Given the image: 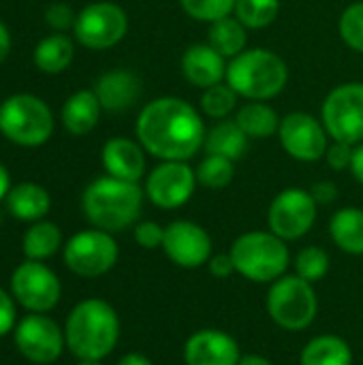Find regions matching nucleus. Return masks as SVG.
Masks as SVG:
<instances>
[{
	"label": "nucleus",
	"instance_id": "nucleus-1",
	"mask_svg": "<svg viewBox=\"0 0 363 365\" xmlns=\"http://www.w3.org/2000/svg\"><path fill=\"white\" fill-rule=\"evenodd\" d=\"M141 148L158 160H190L205 145L201 113L178 96H160L143 105L135 124Z\"/></svg>",
	"mask_w": 363,
	"mask_h": 365
},
{
	"label": "nucleus",
	"instance_id": "nucleus-2",
	"mask_svg": "<svg viewBox=\"0 0 363 365\" xmlns=\"http://www.w3.org/2000/svg\"><path fill=\"white\" fill-rule=\"evenodd\" d=\"M66 349L77 359L103 361L118 346L120 319L116 308L98 297L79 302L64 325Z\"/></svg>",
	"mask_w": 363,
	"mask_h": 365
},
{
	"label": "nucleus",
	"instance_id": "nucleus-3",
	"mask_svg": "<svg viewBox=\"0 0 363 365\" xmlns=\"http://www.w3.org/2000/svg\"><path fill=\"white\" fill-rule=\"evenodd\" d=\"M81 207L94 229L118 233L137 222L143 207V190L139 182L103 175L88 184Z\"/></svg>",
	"mask_w": 363,
	"mask_h": 365
},
{
	"label": "nucleus",
	"instance_id": "nucleus-4",
	"mask_svg": "<svg viewBox=\"0 0 363 365\" xmlns=\"http://www.w3.org/2000/svg\"><path fill=\"white\" fill-rule=\"evenodd\" d=\"M225 81L248 101H270L285 90L289 68L276 51L255 47L231 58Z\"/></svg>",
	"mask_w": 363,
	"mask_h": 365
},
{
	"label": "nucleus",
	"instance_id": "nucleus-5",
	"mask_svg": "<svg viewBox=\"0 0 363 365\" xmlns=\"http://www.w3.org/2000/svg\"><path fill=\"white\" fill-rule=\"evenodd\" d=\"M235 274L250 282H274L282 278L291 265V252L285 240L272 231H248L240 235L229 250Z\"/></svg>",
	"mask_w": 363,
	"mask_h": 365
},
{
	"label": "nucleus",
	"instance_id": "nucleus-6",
	"mask_svg": "<svg viewBox=\"0 0 363 365\" xmlns=\"http://www.w3.org/2000/svg\"><path fill=\"white\" fill-rule=\"evenodd\" d=\"M0 133L19 148H39L53 135V113L34 94H13L0 103Z\"/></svg>",
	"mask_w": 363,
	"mask_h": 365
},
{
	"label": "nucleus",
	"instance_id": "nucleus-7",
	"mask_svg": "<svg viewBox=\"0 0 363 365\" xmlns=\"http://www.w3.org/2000/svg\"><path fill=\"white\" fill-rule=\"evenodd\" d=\"M265 308L270 319L285 331L308 329L319 312V297L310 282L295 274H285L270 284Z\"/></svg>",
	"mask_w": 363,
	"mask_h": 365
},
{
	"label": "nucleus",
	"instance_id": "nucleus-8",
	"mask_svg": "<svg viewBox=\"0 0 363 365\" xmlns=\"http://www.w3.org/2000/svg\"><path fill=\"white\" fill-rule=\"evenodd\" d=\"M321 122L334 141L357 145L363 141V83L351 81L334 88L321 107Z\"/></svg>",
	"mask_w": 363,
	"mask_h": 365
},
{
	"label": "nucleus",
	"instance_id": "nucleus-9",
	"mask_svg": "<svg viewBox=\"0 0 363 365\" xmlns=\"http://www.w3.org/2000/svg\"><path fill=\"white\" fill-rule=\"evenodd\" d=\"M120 248L111 233L86 229L75 233L64 246L66 267L81 278H98L111 272L118 263Z\"/></svg>",
	"mask_w": 363,
	"mask_h": 365
},
{
	"label": "nucleus",
	"instance_id": "nucleus-10",
	"mask_svg": "<svg viewBox=\"0 0 363 365\" xmlns=\"http://www.w3.org/2000/svg\"><path fill=\"white\" fill-rule=\"evenodd\" d=\"M128 30L126 11L116 2H92L77 13L73 34L86 49L103 51L118 45Z\"/></svg>",
	"mask_w": 363,
	"mask_h": 365
},
{
	"label": "nucleus",
	"instance_id": "nucleus-11",
	"mask_svg": "<svg viewBox=\"0 0 363 365\" xmlns=\"http://www.w3.org/2000/svg\"><path fill=\"white\" fill-rule=\"evenodd\" d=\"M319 205L310 190L287 188L274 197L267 210V227L285 242L302 240L317 222Z\"/></svg>",
	"mask_w": 363,
	"mask_h": 365
},
{
	"label": "nucleus",
	"instance_id": "nucleus-12",
	"mask_svg": "<svg viewBox=\"0 0 363 365\" xmlns=\"http://www.w3.org/2000/svg\"><path fill=\"white\" fill-rule=\"evenodd\" d=\"M197 184V173L186 160H160L150 171L143 192L156 207L178 210L193 199Z\"/></svg>",
	"mask_w": 363,
	"mask_h": 365
},
{
	"label": "nucleus",
	"instance_id": "nucleus-13",
	"mask_svg": "<svg viewBox=\"0 0 363 365\" xmlns=\"http://www.w3.org/2000/svg\"><path fill=\"white\" fill-rule=\"evenodd\" d=\"M11 291H13V297L26 310L39 312V314L53 310L62 295L58 276L41 261H30V259L13 272Z\"/></svg>",
	"mask_w": 363,
	"mask_h": 365
},
{
	"label": "nucleus",
	"instance_id": "nucleus-14",
	"mask_svg": "<svg viewBox=\"0 0 363 365\" xmlns=\"http://www.w3.org/2000/svg\"><path fill=\"white\" fill-rule=\"evenodd\" d=\"M278 137L285 152L300 163H317L325 158L329 148L325 124L306 111H293L285 115L280 120Z\"/></svg>",
	"mask_w": 363,
	"mask_h": 365
},
{
	"label": "nucleus",
	"instance_id": "nucleus-15",
	"mask_svg": "<svg viewBox=\"0 0 363 365\" xmlns=\"http://www.w3.org/2000/svg\"><path fill=\"white\" fill-rule=\"evenodd\" d=\"M66 340L62 329L45 314L32 312L24 317L15 329V346L17 351L32 364H53L64 349Z\"/></svg>",
	"mask_w": 363,
	"mask_h": 365
},
{
	"label": "nucleus",
	"instance_id": "nucleus-16",
	"mask_svg": "<svg viewBox=\"0 0 363 365\" xmlns=\"http://www.w3.org/2000/svg\"><path fill=\"white\" fill-rule=\"evenodd\" d=\"M163 252L182 269H199L212 259V237L197 222L173 220L165 227Z\"/></svg>",
	"mask_w": 363,
	"mask_h": 365
},
{
	"label": "nucleus",
	"instance_id": "nucleus-17",
	"mask_svg": "<svg viewBox=\"0 0 363 365\" xmlns=\"http://www.w3.org/2000/svg\"><path fill=\"white\" fill-rule=\"evenodd\" d=\"M182 357L186 365H237L242 351L231 334L223 329H199L184 342Z\"/></svg>",
	"mask_w": 363,
	"mask_h": 365
},
{
	"label": "nucleus",
	"instance_id": "nucleus-18",
	"mask_svg": "<svg viewBox=\"0 0 363 365\" xmlns=\"http://www.w3.org/2000/svg\"><path fill=\"white\" fill-rule=\"evenodd\" d=\"M101 160L107 175L118 180L139 182L145 173V150L139 141H133L128 137L109 139L103 145Z\"/></svg>",
	"mask_w": 363,
	"mask_h": 365
},
{
	"label": "nucleus",
	"instance_id": "nucleus-19",
	"mask_svg": "<svg viewBox=\"0 0 363 365\" xmlns=\"http://www.w3.org/2000/svg\"><path fill=\"white\" fill-rule=\"evenodd\" d=\"M182 73H184L186 81L205 90L210 86L225 81L227 62H225V56H220L210 43H197L184 51Z\"/></svg>",
	"mask_w": 363,
	"mask_h": 365
},
{
	"label": "nucleus",
	"instance_id": "nucleus-20",
	"mask_svg": "<svg viewBox=\"0 0 363 365\" xmlns=\"http://www.w3.org/2000/svg\"><path fill=\"white\" fill-rule=\"evenodd\" d=\"M94 94L105 111H126L141 96V81L131 71H109L98 77Z\"/></svg>",
	"mask_w": 363,
	"mask_h": 365
},
{
	"label": "nucleus",
	"instance_id": "nucleus-21",
	"mask_svg": "<svg viewBox=\"0 0 363 365\" xmlns=\"http://www.w3.org/2000/svg\"><path fill=\"white\" fill-rule=\"evenodd\" d=\"M4 203H6V210L13 218L24 220V222H39L49 212L51 197L41 184L19 182V184L11 186Z\"/></svg>",
	"mask_w": 363,
	"mask_h": 365
},
{
	"label": "nucleus",
	"instance_id": "nucleus-22",
	"mask_svg": "<svg viewBox=\"0 0 363 365\" xmlns=\"http://www.w3.org/2000/svg\"><path fill=\"white\" fill-rule=\"evenodd\" d=\"M101 111H103V107H101L94 90H77L64 101L60 115H62L64 128L71 135L83 137L96 128Z\"/></svg>",
	"mask_w": 363,
	"mask_h": 365
},
{
	"label": "nucleus",
	"instance_id": "nucleus-23",
	"mask_svg": "<svg viewBox=\"0 0 363 365\" xmlns=\"http://www.w3.org/2000/svg\"><path fill=\"white\" fill-rule=\"evenodd\" d=\"M73 56H75V45H73L71 36H66L64 32H53L49 36H43L36 43L32 60L41 73L58 75L71 66Z\"/></svg>",
	"mask_w": 363,
	"mask_h": 365
},
{
	"label": "nucleus",
	"instance_id": "nucleus-24",
	"mask_svg": "<svg viewBox=\"0 0 363 365\" xmlns=\"http://www.w3.org/2000/svg\"><path fill=\"white\" fill-rule=\"evenodd\" d=\"M329 235L334 244L353 257H363V210L342 207L329 220Z\"/></svg>",
	"mask_w": 363,
	"mask_h": 365
},
{
	"label": "nucleus",
	"instance_id": "nucleus-25",
	"mask_svg": "<svg viewBox=\"0 0 363 365\" xmlns=\"http://www.w3.org/2000/svg\"><path fill=\"white\" fill-rule=\"evenodd\" d=\"M248 135L237 126L235 120H220L205 135V152L225 156L229 160H240L248 152Z\"/></svg>",
	"mask_w": 363,
	"mask_h": 365
},
{
	"label": "nucleus",
	"instance_id": "nucleus-26",
	"mask_svg": "<svg viewBox=\"0 0 363 365\" xmlns=\"http://www.w3.org/2000/svg\"><path fill=\"white\" fill-rule=\"evenodd\" d=\"M300 365H353V351L340 336H317L302 349Z\"/></svg>",
	"mask_w": 363,
	"mask_h": 365
},
{
	"label": "nucleus",
	"instance_id": "nucleus-27",
	"mask_svg": "<svg viewBox=\"0 0 363 365\" xmlns=\"http://www.w3.org/2000/svg\"><path fill=\"white\" fill-rule=\"evenodd\" d=\"M237 126L248 135V139H267L280 128V118L274 107L263 101H250L235 113Z\"/></svg>",
	"mask_w": 363,
	"mask_h": 365
},
{
	"label": "nucleus",
	"instance_id": "nucleus-28",
	"mask_svg": "<svg viewBox=\"0 0 363 365\" xmlns=\"http://www.w3.org/2000/svg\"><path fill=\"white\" fill-rule=\"evenodd\" d=\"M62 246V231L49 220H39L28 227L21 240V250L30 261H43L53 257Z\"/></svg>",
	"mask_w": 363,
	"mask_h": 365
},
{
	"label": "nucleus",
	"instance_id": "nucleus-29",
	"mask_svg": "<svg viewBox=\"0 0 363 365\" xmlns=\"http://www.w3.org/2000/svg\"><path fill=\"white\" fill-rule=\"evenodd\" d=\"M246 26L233 15L220 17L210 24L208 43L225 58H235L246 49Z\"/></svg>",
	"mask_w": 363,
	"mask_h": 365
},
{
	"label": "nucleus",
	"instance_id": "nucleus-30",
	"mask_svg": "<svg viewBox=\"0 0 363 365\" xmlns=\"http://www.w3.org/2000/svg\"><path fill=\"white\" fill-rule=\"evenodd\" d=\"M280 13V0H235L233 15L252 30L267 28Z\"/></svg>",
	"mask_w": 363,
	"mask_h": 365
},
{
	"label": "nucleus",
	"instance_id": "nucleus-31",
	"mask_svg": "<svg viewBox=\"0 0 363 365\" xmlns=\"http://www.w3.org/2000/svg\"><path fill=\"white\" fill-rule=\"evenodd\" d=\"M197 173V182L205 188L212 190H220L227 188L235 175V163L225 158V156H216V154H208L199 167L195 169Z\"/></svg>",
	"mask_w": 363,
	"mask_h": 365
},
{
	"label": "nucleus",
	"instance_id": "nucleus-32",
	"mask_svg": "<svg viewBox=\"0 0 363 365\" xmlns=\"http://www.w3.org/2000/svg\"><path fill=\"white\" fill-rule=\"evenodd\" d=\"M237 96L240 94L227 81L210 86L201 94V111L212 120H227V115L237 105Z\"/></svg>",
	"mask_w": 363,
	"mask_h": 365
},
{
	"label": "nucleus",
	"instance_id": "nucleus-33",
	"mask_svg": "<svg viewBox=\"0 0 363 365\" xmlns=\"http://www.w3.org/2000/svg\"><path fill=\"white\" fill-rule=\"evenodd\" d=\"M295 276L315 284L323 280L329 272V255L321 246H306L295 255Z\"/></svg>",
	"mask_w": 363,
	"mask_h": 365
},
{
	"label": "nucleus",
	"instance_id": "nucleus-34",
	"mask_svg": "<svg viewBox=\"0 0 363 365\" xmlns=\"http://www.w3.org/2000/svg\"><path fill=\"white\" fill-rule=\"evenodd\" d=\"M180 4L188 17L205 24L227 17L235 9V0H180Z\"/></svg>",
	"mask_w": 363,
	"mask_h": 365
},
{
	"label": "nucleus",
	"instance_id": "nucleus-35",
	"mask_svg": "<svg viewBox=\"0 0 363 365\" xmlns=\"http://www.w3.org/2000/svg\"><path fill=\"white\" fill-rule=\"evenodd\" d=\"M338 30H340L342 41L351 49L363 53V2H355L342 11Z\"/></svg>",
	"mask_w": 363,
	"mask_h": 365
},
{
	"label": "nucleus",
	"instance_id": "nucleus-36",
	"mask_svg": "<svg viewBox=\"0 0 363 365\" xmlns=\"http://www.w3.org/2000/svg\"><path fill=\"white\" fill-rule=\"evenodd\" d=\"M77 19V13L66 4V2H53L45 9V21L51 30L56 32H66L73 30Z\"/></svg>",
	"mask_w": 363,
	"mask_h": 365
},
{
	"label": "nucleus",
	"instance_id": "nucleus-37",
	"mask_svg": "<svg viewBox=\"0 0 363 365\" xmlns=\"http://www.w3.org/2000/svg\"><path fill=\"white\" fill-rule=\"evenodd\" d=\"M135 242L145 248V250H154V248H163V240H165V227H160L154 220H143L135 227L133 231Z\"/></svg>",
	"mask_w": 363,
	"mask_h": 365
},
{
	"label": "nucleus",
	"instance_id": "nucleus-38",
	"mask_svg": "<svg viewBox=\"0 0 363 365\" xmlns=\"http://www.w3.org/2000/svg\"><path fill=\"white\" fill-rule=\"evenodd\" d=\"M353 148L351 143H342V141H334L327 152H325V158H327V165L334 169V171H344V169H351V160H353Z\"/></svg>",
	"mask_w": 363,
	"mask_h": 365
},
{
	"label": "nucleus",
	"instance_id": "nucleus-39",
	"mask_svg": "<svg viewBox=\"0 0 363 365\" xmlns=\"http://www.w3.org/2000/svg\"><path fill=\"white\" fill-rule=\"evenodd\" d=\"M208 269H210V274L214 278L225 280V278H229V276L235 274V263H233V259H231L229 252L227 255L220 252V255H212V259L208 261Z\"/></svg>",
	"mask_w": 363,
	"mask_h": 365
},
{
	"label": "nucleus",
	"instance_id": "nucleus-40",
	"mask_svg": "<svg viewBox=\"0 0 363 365\" xmlns=\"http://www.w3.org/2000/svg\"><path fill=\"white\" fill-rule=\"evenodd\" d=\"M15 325V306L11 295L0 289V338H4Z\"/></svg>",
	"mask_w": 363,
	"mask_h": 365
},
{
	"label": "nucleus",
	"instance_id": "nucleus-41",
	"mask_svg": "<svg viewBox=\"0 0 363 365\" xmlns=\"http://www.w3.org/2000/svg\"><path fill=\"white\" fill-rule=\"evenodd\" d=\"M310 195L317 201V205H329L338 199V186L329 180H321L310 188Z\"/></svg>",
	"mask_w": 363,
	"mask_h": 365
},
{
	"label": "nucleus",
	"instance_id": "nucleus-42",
	"mask_svg": "<svg viewBox=\"0 0 363 365\" xmlns=\"http://www.w3.org/2000/svg\"><path fill=\"white\" fill-rule=\"evenodd\" d=\"M351 173L363 186V141L353 148V160H351Z\"/></svg>",
	"mask_w": 363,
	"mask_h": 365
},
{
	"label": "nucleus",
	"instance_id": "nucleus-43",
	"mask_svg": "<svg viewBox=\"0 0 363 365\" xmlns=\"http://www.w3.org/2000/svg\"><path fill=\"white\" fill-rule=\"evenodd\" d=\"M9 51H11V32L4 26V21H0V64L6 60Z\"/></svg>",
	"mask_w": 363,
	"mask_h": 365
},
{
	"label": "nucleus",
	"instance_id": "nucleus-44",
	"mask_svg": "<svg viewBox=\"0 0 363 365\" xmlns=\"http://www.w3.org/2000/svg\"><path fill=\"white\" fill-rule=\"evenodd\" d=\"M118 365H154L145 355H139V353H128V355H124Z\"/></svg>",
	"mask_w": 363,
	"mask_h": 365
},
{
	"label": "nucleus",
	"instance_id": "nucleus-45",
	"mask_svg": "<svg viewBox=\"0 0 363 365\" xmlns=\"http://www.w3.org/2000/svg\"><path fill=\"white\" fill-rule=\"evenodd\" d=\"M9 190H11V175H9L6 167H4V165H0V201H4V199H6Z\"/></svg>",
	"mask_w": 363,
	"mask_h": 365
},
{
	"label": "nucleus",
	"instance_id": "nucleus-46",
	"mask_svg": "<svg viewBox=\"0 0 363 365\" xmlns=\"http://www.w3.org/2000/svg\"><path fill=\"white\" fill-rule=\"evenodd\" d=\"M237 365H274L267 357H261V355H242L240 364Z\"/></svg>",
	"mask_w": 363,
	"mask_h": 365
},
{
	"label": "nucleus",
	"instance_id": "nucleus-47",
	"mask_svg": "<svg viewBox=\"0 0 363 365\" xmlns=\"http://www.w3.org/2000/svg\"><path fill=\"white\" fill-rule=\"evenodd\" d=\"M77 365H103L101 361H92V359H79Z\"/></svg>",
	"mask_w": 363,
	"mask_h": 365
}]
</instances>
